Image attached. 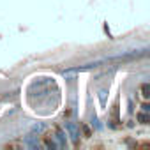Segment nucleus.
I'll return each mask as SVG.
<instances>
[{
  "instance_id": "f257e3e1",
  "label": "nucleus",
  "mask_w": 150,
  "mask_h": 150,
  "mask_svg": "<svg viewBox=\"0 0 150 150\" xmlns=\"http://www.w3.org/2000/svg\"><path fill=\"white\" fill-rule=\"evenodd\" d=\"M65 129H67V132L71 134V138L74 141L80 138V131H78V127H76V124H74V122H65Z\"/></svg>"
},
{
  "instance_id": "f03ea898",
  "label": "nucleus",
  "mask_w": 150,
  "mask_h": 150,
  "mask_svg": "<svg viewBox=\"0 0 150 150\" xmlns=\"http://www.w3.org/2000/svg\"><path fill=\"white\" fill-rule=\"evenodd\" d=\"M141 92H143V94H141V96H143V97H145V99H146V97H148V96H150V94H148V92H150V87H148V85H146V83H145V85H143V87H141Z\"/></svg>"
},
{
  "instance_id": "7ed1b4c3",
  "label": "nucleus",
  "mask_w": 150,
  "mask_h": 150,
  "mask_svg": "<svg viewBox=\"0 0 150 150\" xmlns=\"http://www.w3.org/2000/svg\"><path fill=\"white\" fill-rule=\"evenodd\" d=\"M139 120H141V124H146V122H148V115H146V113H141V115H139Z\"/></svg>"
}]
</instances>
